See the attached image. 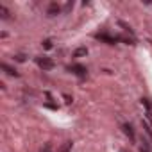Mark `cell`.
<instances>
[{"instance_id":"cell-1","label":"cell","mask_w":152,"mask_h":152,"mask_svg":"<svg viewBox=\"0 0 152 152\" xmlns=\"http://www.w3.org/2000/svg\"><path fill=\"white\" fill-rule=\"evenodd\" d=\"M36 63H38V66L43 68V70H52V68H54V61H52L50 57H38Z\"/></svg>"},{"instance_id":"cell-2","label":"cell","mask_w":152,"mask_h":152,"mask_svg":"<svg viewBox=\"0 0 152 152\" xmlns=\"http://www.w3.org/2000/svg\"><path fill=\"white\" fill-rule=\"evenodd\" d=\"M68 70H70V72H73L75 75H79V77H84V75H86V68H84L83 64H72Z\"/></svg>"},{"instance_id":"cell-3","label":"cell","mask_w":152,"mask_h":152,"mask_svg":"<svg viewBox=\"0 0 152 152\" xmlns=\"http://www.w3.org/2000/svg\"><path fill=\"white\" fill-rule=\"evenodd\" d=\"M124 132H125L131 140H134V132H132V127H131L129 124H125V125H124Z\"/></svg>"},{"instance_id":"cell-4","label":"cell","mask_w":152,"mask_h":152,"mask_svg":"<svg viewBox=\"0 0 152 152\" xmlns=\"http://www.w3.org/2000/svg\"><path fill=\"white\" fill-rule=\"evenodd\" d=\"M86 54H88V50L83 47V48H77V50L73 52V57H81V56H86Z\"/></svg>"},{"instance_id":"cell-5","label":"cell","mask_w":152,"mask_h":152,"mask_svg":"<svg viewBox=\"0 0 152 152\" xmlns=\"http://www.w3.org/2000/svg\"><path fill=\"white\" fill-rule=\"evenodd\" d=\"M56 13H59V6H57V4H52V6L48 7V15H50V16H54Z\"/></svg>"},{"instance_id":"cell-6","label":"cell","mask_w":152,"mask_h":152,"mask_svg":"<svg viewBox=\"0 0 152 152\" xmlns=\"http://www.w3.org/2000/svg\"><path fill=\"white\" fill-rule=\"evenodd\" d=\"M2 68H4V70L9 73V75H15V77L18 75V73H16V70H15V68H11V66H7V64H2Z\"/></svg>"},{"instance_id":"cell-7","label":"cell","mask_w":152,"mask_h":152,"mask_svg":"<svg viewBox=\"0 0 152 152\" xmlns=\"http://www.w3.org/2000/svg\"><path fill=\"white\" fill-rule=\"evenodd\" d=\"M0 13H2V18H4V20L9 18V13H7V9H6L4 6H0Z\"/></svg>"},{"instance_id":"cell-8","label":"cell","mask_w":152,"mask_h":152,"mask_svg":"<svg viewBox=\"0 0 152 152\" xmlns=\"http://www.w3.org/2000/svg\"><path fill=\"white\" fill-rule=\"evenodd\" d=\"M16 61H25V56H22V54H20V56H16Z\"/></svg>"},{"instance_id":"cell-9","label":"cell","mask_w":152,"mask_h":152,"mask_svg":"<svg viewBox=\"0 0 152 152\" xmlns=\"http://www.w3.org/2000/svg\"><path fill=\"white\" fill-rule=\"evenodd\" d=\"M41 152H50V147H48V145H47V147H45V148H41Z\"/></svg>"},{"instance_id":"cell-10","label":"cell","mask_w":152,"mask_h":152,"mask_svg":"<svg viewBox=\"0 0 152 152\" xmlns=\"http://www.w3.org/2000/svg\"><path fill=\"white\" fill-rule=\"evenodd\" d=\"M122 152H124V150H122Z\"/></svg>"}]
</instances>
